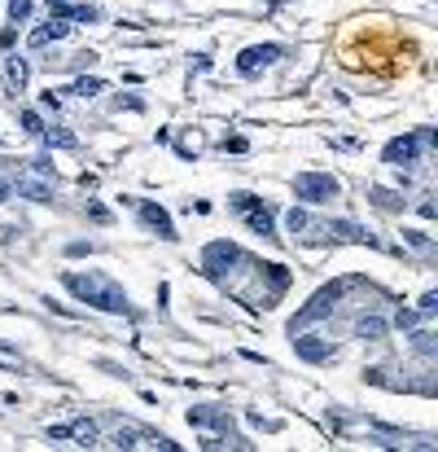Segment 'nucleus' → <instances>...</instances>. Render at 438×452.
<instances>
[{
    "label": "nucleus",
    "mask_w": 438,
    "mask_h": 452,
    "mask_svg": "<svg viewBox=\"0 0 438 452\" xmlns=\"http://www.w3.org/2000/svg\"><path fill=\"white\" fill-rule=\"evenodd\" d=\"M13 198V181H0V203H9Z\"/></svg>",
    "instance_id": "nucleus-35"
},
{
    "label": "nucleus",
    "mask_w": 438,
    "mask_h": 452,
    "mask_svg": "<svg viewBox=\"0 0 438 452\" xmlns=\"http://www.w3.org/2000/svg\"><path fill=\"white\" fill-rule=\"evenodd\" d=\"M368 198H373L381 211H403V207H407V198H399V193H390V189H373Z\"/></svg>",
    "instance_id": "nucleus-17"
},
{
    "label": "nucleus",
    "mask_w": 438,
    "mask_h": 452,
    "mask_svg": "<svg viewBox=\"0 0 438 452\" xmlns=\"http://www.w3.org/2000/svg\"><path fill=\"white\" fill-rule=\"evenodd\" d=\"M189 426H197V431H224L233 426V417H228L224 409H189Z\"/></svg>",
    "instance_id": "nucleus-10"
},
{
    "label": "nucleus",
    "mask_w": 438,
    "mask_h": 452,
    "mask_svg": "<svg viewBox=\"0 0 438 452\" xmlns=\"http://www.w3.org/2000/svg\"><path fill=\"white\" fill-rule=\"evenodd\" d=\"M66 255H92V246H88V242H70Z\"/></svg>",
    "instance_id": "nucleus-32"
},
{
    "label": "nucleus",
    "mask_w": 438,
    "mask_h": 452,
    "mask_svg": "<svg viewBox=\"0 0 438 452\" xmlns=\"http://www.w3.org/2000/svg\"><path fill=\"white\" fill-rule=\"evenodd\" d=\"M434 312H438V290L421 294V303H417V316H434Z\"/></svg>",
    "instance_id": "nucleus-25"
},
{
    "label": "nucleus",
    "mask_w": 438,
    "mask_h": 452,
    "mask_svg": "<svg viewBox=\"0 0 438 452\" xmlns=\"http://www.w3.org/2000/svg\"><path fill=\"white\" fill-rule=\"evenodd\" d=\"M403 242H407L412 250H417V255H429V250H434V237H429V233H421V229H403Z\"/></svg>",
    "instance_id": "nucleus-19"
},
{
    "label": "nucleus",
    "mask_w": 438,
    "mask_h": 452,
    "mask_svg": "<svg viewBox=\"0 0 438 452\" xmlns=\"http://www.w3.org/2000/svg\"><path fill=\"white\" fill-rule=\"evenodd\" d=\"M294 193L302 198V203H333V198L342 193V185L333 181V176H324V171H302L294 181Z\"/></svg>",
    "instance_id": "nucleus-5"
},
{
    "label": "nucleus",
    "mask_w": 438,
    "mask_h": 452,
    "mask_svg": "<svg viewBox=\"0 0 438 452\" xmlns=\"http://www.w3.org/2000/svg\"><path fill=\"white\" fill-rule=\"evenodd\" d=\"M13 193H22V198H31V203H53V189H48V185H40V181H27V176H18V185H13Z\"/></svg>",
    "instance_id": "nucleus-14"
},
{
    "label": "nucleus",
    "mask_w": 438,
    "mask_h": 452,
    "mask_svg": "<svg viewBox=\"0 0 438 452\" xmlns=\"http://www.w3.org/2000/svg\"><path fill=\"white\" fill-rule=\"evenodd\" d=\"M9 84L13 88H27V80H31V66H27V58H9Z\"/></svg>",
    "instance_id": "nucleus-18"
},
{
    "label": "nucleus",
    "mask_w": 438,
    "mask_h": 452,
    "mask_svg": "<svg viewBox=\"0 0 438 452\" xmlns=\"http://www.w3.org/2000/svg\"><path fill=\"white\" fill-rule=\"evenodd\" d=\"M224 149H233V154H246V136H224Z\"/></svg>",
    "instance_id": "nucleus-30"
},
{
    "label": "nucleus",
    "mask_w": 438,
    "mask_h": 452,
    "mask_svg": "<svg viewBox=\"0 0 438 452\" xmlns=\"http://www.w3.org/2000/svg\"><path fill=\"white\" fill-rule=\"evenodd\" d=\"M70 439H80V448H97V421L92 417H75L70 421Z\"/></svg>",
    "instance_id": "nucleus-15"
},
{
    "label": "nucleus",
    "mask_w": 438,
    "mask_h": 452,
    "mask_svg": "<svg viewBox=\"0 0 438 452\" xmlns=\"http://www.w3.org/2000/svg\"><path fill=\"white\" fill-rule=\"evenodd\" d=\"M62 286L75 294V298H84L88 308H101V312H127V294L110 281V277H101V272H62Z\"/></svg>",
    "instance_id": "nucleus-1"
},
{
    "label": "nucleus",
    "mask_w": 438,
    "mask_h": 452,
    "mask_svg": "<svg viewBox=\"0 0 438 452\" xmlns=\"http://www.w3.org/2000/svg\"><path fill=\"white\" fill-rule=\"evenodd\" d=\"M395 325H399V330H412V325H417V312H412V308H399V312H395Z\"/></svg>",
    "instance_id": "nucleus-28"
},
{
    "label": "nucleus",
    "mask_w": 438,
    "mask_h": 452,
    "mask_svg": "<svg viewBox=\"0 0 438 452\" xmlns=\"http://www.w3.org/2000/svg\"><path fill=\"white\" fill-rule=\"evenodd\" d=\"M351 330H355V338H368V343H381L385 338V321L381 316H355V325H351Z\"/></svg>",
    "instance_id": "nucleus-13"
},
{
    "label": "nucleus",
    "mask_w": 438,
    "mask_h": 452,
    "mask_svg": "<svg viewBox=\"0 0 438 452\" xmlns=\"http://www.w3.org/2000/svg\"><path fill=\"white\" fill-rule=\"evenodd\" d=\"M66 31H70V18H48L44 27H35V31H31V48H44L48 40H62Z\"/></svg>",
    "instance_id": "nucleus-11"
},
{
    "label": "nucleus",
    "mask_w": 438,
    "mask_h": 452,
    "mask_svg": "<svg viewBox=\"0 0 438 452\" xmlns=\"http://www.w3.org/2000/svg\"><path fill=\"white\" fill-rule=\"evenodd\" d=\"M141 224L149 233H158L163 242H175L180 233H175V224H171V215H167V207H158V203H141Z\"/></svg>",
    "instance_id": "nucleus-8"
},
{
    "label": "nucleus",
    "mask_w": 438,
    "mask_h": 452,
    "mask_svg": "<svg viewBox=\"0 0 438 452\" xmlns=\"http://www.w3.org/2000/svg\"><path fill=\"white\" fill-rule=\"evenodd\" d=\"M48 439H58V443L70 439V426H48Z\"/></svg>",
    "instance_id": "nucleus-34"
},
{
    "label": "nucleus",
    "mask_w": 438,
    "mask_h": 452,
    "mask_svg": "<svg viewBox=\"0 0 438 452\" xmlns=\"http://www.w3.org/2000/svg\"><path fill=\"white\" fill-rule=\"evenodd\" d=\"M233 264H246V255H241L233 242H211V246L202 250V272H206L211 281H228Z\"/></svg>",
    "instance_id": "nucleus-4"
},
{
    "label": "nucleus",
    "mask_w": 438,
    "mask_h": 452,
    "mask_svg": "<svg viewBox=\"0 0 438 452\" xmlns=\"http://www.w3.org/2000/svg\"><path fill=\"white\" fill-rule=\"evenodd\" d=\"M276 58H280V44H250V48H241V58H237V75H259Z\"/></svg>",
    "instance_id": "nucleus-7"
},
{
    "label": "nucleus",
    "mask_w": 438,
    "mask_h": 452,
    "mask_svg": "<svg viewBox=\"0 0 438 452\" xmlns=\"http://www.w3.org/2000/svg\"><path fill=\"white\" fill-rule=\"evenodd\" d=\"M9 18L13 22H27L31 18V0H9Z\"/></svg>",
    "instance_id": "nucleus-24"
},
{
    "label": "nucleus",
    "mask_w": 438,
    "mask_h": 452,
    "mask_svg": "<svg viewBox=\"0 0 438 452\" xmlns=\"http://www.w3.org/2000/svg\"><path fill=\"white\" fill-rule=\"evenodd\" d=\"M294 351H298L302 360H312V365L333 360V343H324V338H316V334H294Z\"/></svg>",
    "instance_id": "nucleus-9"
},
{
    "label": "nucleus",
    "mask_w": 438,
    "mask_h": 452,
    "mask_svg": "<svg viewBox=\"0 0 438 452\" xmlns=\"http://www.w3.org/2000/svg\"><path fill=\"white\" fill-rule=\"evenodd\" d=\"M31 171H35V176H53V163H48V158H35Z\"/></svg>",
    "instance_id": "nucleus-33"
},
{
    "label": "nucleus",
    "mask_w": 438,
    "mask_h": 452,
    "mask_svg": "<svg viewBox=\"0 0 438 452\" xmlns=\"http://www.w3.org/2000/svg\"><path fill=\"white\" fill-rule=\"evenodd\" d=\"M88 215H92L97 224H106V220H110V211H106V207H101V203H92V207H88Z\"/></svg>",
    "instance_id": "nucleus-31"
},
{
    "label": "nucleus",
    "mask_w": 438,
    "mask_h": 452,
    "mask_svg": "<svg viewBox=\"0 0 438 452\" xmlns=\"http://www.w3.org/2000/svg\"><path fill=\"white\" fill-rule=\"evenodd\" d=\"M22 128H27L31 136H40V132H44V123H40V114H35V110H22Z\"/></svg>",
    "instance_id": "nucleus-26"
},
{
    "label": "nucleus",
    "mask_w": 438,
    "mask_h": 452,
    "mask_svg": "<svg viewBox=\"0 0 438 452\" xmlns=\"http://www.w3.org/2000/svg\"><path fill=\"white\" fill-rule=\"evenodd\" d=\"M40 136H44L48 145H62V149H75V136H70V132H40Z\"/></svg>",
    "instance_id": "nucleus-27"
},
{
    "label": "nucleus",
    "mask_w": 438,
    "mask_h": 452,
    "mask_svg": "<svg viewBox=\"0 0 438 452\" xmlns=\"http://www.w3.org/2000/svg\"><path fill=\"white\" fill-rule=\"evenodd\" d=\"M329 237H342V242H368V246H377V237H373L368 229H359V224H351V220L329 224Z\"/></svg>",
    "instance_id": "nucleus-12"
},
{
    "label": "nucleus",
    "mask_w": 438,
    "mask_h": 452,
    "mask_svg": "<svg viewBox=\"0 0 438 452\" xmlns=\"http://www.w3.org/2000/svg\"><path fill=\"white\" fill-rule=\"evenodd\" d=\"M412 347H417L421 356H434V334L429 330H417V334H412Z\"/></svg>",
    "instance_id": "nucleus-23"
},
{
    "label": "nucleus",
    "mask_w": 438,
    "mask_h": 452,
    "mask_svg": "<svg viewBox=\"0 0 438 452\" xmlns=\"http://www.w3.org/2000/svg\"><path fill=\"white\" fill-rule=\"evenodd\" d=\"M346 286L351 281H333V286H320L312 298H307V308H298L294 316H290V334H298V330H307V325H316V321H324L333 308L342 303V294H346Z\"/></svg>",
    "instance_id": "nucleus-2"
},
{
    "label": "nucleus",
    "mask_w": 438,
    "mask_h": 452,
    "mask_svg": "<svg viewBox=\"0 0 438 452\" xmlns=\"http://www.w3.org/2000/svg\"><path fill=\"white\" fill-rule=\"evenodd\" d=\"M44 5H48V14H53V18H66L70 14V0H44Z\"/></svg>",
    "instance_id": "nucleus-29"
},
{
    "label": "nucleus",
    "mask_w": 438,
    "mask_h": 452,
    "mask_svg": "<svg viewBox=\"0 0 438 452\" xmlns=\"http://www.w3.org/2000/svg\"><path fill=\"white\" fill-rule=\"evenodd\" d=\"M228 207L246 215L250 233H259V237H276V224H272V207L263 203V198H254V193H246V189H241V193H233V198H228Z\"/></svg>",
    "instance_id": "nucleus-3"
},
{
    "label": "nucleus",
    "mask_w": 438,
    "mask_h": 452,
    "mask_svg": "<svg viewBox=\"0 0 438 452\" xmlns=\"http://www.w3.org/2000/svg\"><path fill=\"white\" fill-rule=\"evenodd\" d=\"M263 277H268L272 298H276V294H285V286H290V268L285 264H263Z\"/></svg>",
    "instance_id": "nucleus-16"
},
{
    "label": "nucleus",
    "mask_w": 438,
    "mask_h": 452,
    "mask_svg": "<svg viewBox=\"0 0 438 452\" xmlns=\"http://www.w3.org/2000/svg\"><path fill=\"white\" fill-rule=\"evenodd\" d=\"M70 92H80V97H97V92H106V84H101V80H88V75H80Z\"/></svg>",
    "instance_id": "nucleus-21"
},
{
    "label": "nucleus",
    "mask_w": 438,
    "mask_h": 452,
    "mask_svg": "<svg viewBox=\"0 0 438 452\" xmlns=\"http://www.w3.org/2000/svg\"><path fill=\"white\" fill-rule=\"evenodd\" d=\"M417 211H421V215H425V220H434V215H438V207H434V203H429V198H425V203H421V207H417Z\"/></svg>",
    "instance_id": "nucleus-36"
},
{
    "label": "nucleus",
    "mask_w": 438,
    "mask_h": 452,
    "mask_svg": "<svg viewBox=\"0 0 438 452\" xmlns=\"http://www.w3.org/2000/svg\"><path fill=\"white\" fill-rule=\"evenodd\" d=\"M381 158L385 163H390V167H421L425 163V149H421V141H417V132H412V136H395L390 145H385L381 149Z\"/></svg>",
    "instance_id": "nucleus-6"
},
{
    "label": "nucleus",
    "mask_w": 438,
    "mask_h": 452,
    "mask_svg": "<svg viewBox=\"0 0 438 452\" xmlns=\"http://www.w3.org/2000/svg\"><path fill=\"white\" fill-rule=\"evenodd\" d=\"M66 18H70V22H97L101 14H97V5H70Z\"/></svg>",
    "instance_id": "nucleus-22"
},
{
    "label": "nucleus",
    "mask_w": 438,
    "mask_h": 452,
    "mask_svg": "<svg viewBox=\"0 0 438 452\" xmlns=\"http://www.w3.org/2000/svg\"><path fill=\"white\" fill-rule=\"evenodd\" d=\"M285 229L302 237L307 229H312V215H307V211H298V207H290V211H285Z\"/></svg>",
    "instance_id": "nucleus-20"
}]
</instances>
